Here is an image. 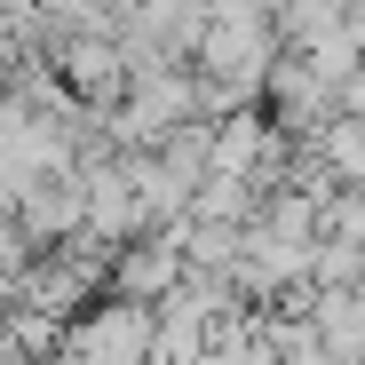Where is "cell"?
I'll use <instances>...</instances> for the list:
<instances>
[{
    "mask_svg": "<svg viewBox=\"0 0 365 365\" xmlns=\"http://www.w3.org/2000/svg\"><path fill=\"white\" fill-rule=\"evenodd\" d=\"M151 357H159V302L111 294V302H88L64 326V349L48 365H151Z\"/></svg>",
    "mask_w": 365,
    "mask_h": 365,
    "instance_id": "obj_1",
    "label": "cell"
},
{
    "mask_svg": "<svg viewBox=\"0 0 365 365\" xmlns=\"http://www.w3.org/2000/svg\"><path fill=\"white\" fill-rule=\"evenodd\" d=\"M310 151L334 167V182H365V111H334L310 135Z\"/></svg>",
    "mask_w": 365,
    "mask_h": 365,
    "instance_id": "obj_2",
    "label": "cell"
},
{
    "mask_svg": "<svg viewBox=\"0 0 365 365\" xmlns=\"http://www.w3.org/2000/svg\"><path fill=\"white\" fill-rule=\"evenodd\" d=\"M103 9H111V16H128V9H135V0H103Z\"/></svg>",
    "mask_w": 365,
    "mask_h": 365,
    "instance_id": "obj_3",
    "label": "cell"
},
{
    "mask_svg": "<svg viewBox=\"0 0 365 365\" xmlns=\"http://www.w3.org/2000/svg\"><path fill=\"white\" fill-rule=\"evenodd\" d=\"M9 302H16V294H9V286H0V326H9Z\"/></svg>",
    "mask_w": 365,
    "mask_h": 365,
    "instance_id": "obj_4",
    "label": "cell"
}]
</instances>
